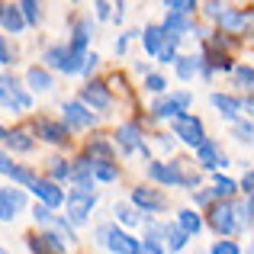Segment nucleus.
<instances>
[{"mask_svg": "<svg viewBox=\"0 0 254 254\" xmlns=\"http://www.w3.org/2000/svg\"><path fill=\"white\" fill-rule=\"evenodd\" d=\"M174 225H177V229L184 232L187 238H190V235H199V232H203V216H199L196 209H180V212H177V222H174Z\"/></svg>", "mask_w": 254, "mask_h": 254, "instance_id": "nucleus-23", "label": "nucleus"}, {"mask_svg": "<svg viewBox=\"0 0 254 254\" xmlns=\"http://www.w3.org/2000/svg\"><path fill=\"white\" fill-rule=\"evenodd\" d=\"M10 164H13V161H10V155L0 148V174H6V168H10Z\"/></svg>", "mask_w": 254, "mask_h": 254, "instance_id": "nucleus-52", "label": "nucleus"}, {"mask_svg": "<svg viewBox=\"0 0 254 254\" xmlns=\"http://www.w3.org/2000/svg\"><path fill=\"white\" fill-rule=\"evenodd\" d=\"M6 177H10L13 184H19V187H29L32 180H36V171L26 168V164H10V168H6Z\"/></svg>", "mask_w": 254, "mask_h": 254, "instance_id": "nucleus-33", "label": "nucleus"}, {"mask_svg": "<svg viewBox=\"0 0 254 254\" xmlns=\"http://www.w3.org/2000/svg\"><path fill=\"white\" fill-rule=\"evenodd\" d=\"M235 190H238V184L232 177H225V174H216V180H212V187H209L212 199H225V196H232Z\"/></svg>", "mask_w": 254, "mask_h": 254, "instance_id": "nucleus-31", "label": "nucleus"}, {"mask_svg": "<svg viewBox=\"0 0 254 254\" xmlns=\"http://www.w3.org/2000/svg\"><path fill=\"white\" fill-rule=\"evenodd\" d=\"M90 39H93V26H90V19H77L74 32H71L68 49H71V52H77V55H87V49H90Z\"/></svg>", "mask_w": 254, "mask_h": 254, "instance_id": "nucleus-20", "label": "nucleus"}, {"mask_svg": "<svg viewBox=\"0 0 254 254\" xmlns=\"http://www.w3.org/2000/svg\"><path fill=\"white\" fill-rule=\"evenodd\" d=\"M0 254H10V251H6V248H0Z\"/></svg>", "mask_w": 254, "mask_h": 254, "instance_id": "nucleus-56", "label": "nucleus"}, {"mask_svg": "<svg viewBox=\"0 0 254 254\" xmlns=\"http://www.w3.org/2000/svg\"><path fill=\"white\" fill-rule=\"evenodd\" d=\"M0 26H3L10 36H16V32L26 29V23H23V16H19L16 3H0Z\"/></svg>", "mask_w": 254, "mask_h": 254, "instance_id": "nucleus-22", "label": "nucleus"}, {"mask_svg": "<svg viewBox=\"0 0 254 254\" xmlns=\"http://www.w3.org/2000/svg\"><path fill=\"white\" fill-rule=\"evenodd\" d=\"M32 219H36L39 225H45V229H49V225H52V219H55V216H52V209H45L42 203H36V206H32Z\"/></svg>", "mask_w": 254, "mask_h": 254, "instance_id": "nucleus-42", "label": "nucleus"}, {"mask_svg": "<svg viewBox=\"0 0 254 254\" xmlns=\"http://www.w3.org/2000/svg\"><path fill=\"white\" fill-rule=\"evenodd\" d=\"M71 184L74 190H84V193H93V174H90V158H77L71 161Z\"/></svg>", "mask_w": 254, "mask_h": 254, "instance_id": "nucleus-18", "label": "nucleus"}, {"mask_svg": "<svg viewBox=\"0 0 254 254\" xmlns=\"http://www.w3.org/2000/svg\"><path fill=\"white\" fill-rule=\"evenodd\" d=\"M164 242H168V245H164V251L177 254V251H184V248H187V242H190V238H187L174 222H164Z\"/></svg>", "mask_w": 254, "mask_h": 254, "instance_id": "nucleus-28", "label": "nucleus"}, {"mask_svg": "<svg viewBox=\"0 0 254 254\" xmlns=\"http://www.w3.org/2000/svg\"><path fill=\"white\" fill-rule=\"evenodd\" d=\"M203 13H206L209 19H216V23H219V16L225 13V3H212V0H209V3H203Z\"/></svg>", "mask_w": 254, "mask_h": 254, "instance_id": "nucleus-46", "label": "nucleus"}, {"mask_svg": "<svg viewBox=\"0 0 254 254\" xmlns=\"http://www.w3.org/2000/svg\"><path fill=\"white\" fill-rule=\"evenodd\" d=\"M248 26H251V13H248V10H232V6H225V13L219 16V29H222L225 36L245 32Z\"/></svg>", "mask_w": 254, "mask_h": 254, "instance_id": "nucleus-16", "label": "nucleus"}, {"mask_svg": "<svg viewBox=\"0 0 254 254\" xmlns=\"http://www.w3.org/2000/svg\"><path fill=\"white\" fill-rule=\"evenodd\" d=\"M251 212H254V206H251L248 196H245L242 203H235V222H238V229H245V232L251 229Z\"/></svg>", "mask_w": 254, "mask_h": 254, "instance_id": "nucleus-37", "label": "nucleus"}, {"mask_svg": "<svg viewBox=\"0 0 254 254\" xmlns=\"http://www.w3.org/2000/svg\"><path fill=\"white\" fill-rule=\"evenodd\" d=\"M90 174H93V184H116L119 180V168L113 161H90Z\"/></svg>", "mask_w": 254, "mask_h": 254, "instance_id": "nucleus-27", "label": "nucleus"}, {"mask_svg": "<svg viewBox=\"0 0 254 254\" xmlns=\"http://www.w3.org/2000/svg\"><path fill=\"white\" fill-rule=\"evenodd\" d=\"M3 135H6V129H3V126H0V138H3Z\"/></svg>", "mask_w": 254, "mask_h": 254, "instance_id": "nucleus-55", "label": "nucleus"}, {"mask_svg": "<svg viewBox=\"0 0 254 254\" xmlns=\"http://www.w3.org/2000/svg\"><path fill=\"white\" fill-rule=\"evenodd\" d=\"M242 110H245V113H251V93H245V100H242Z\"/></svg>", "mask_w": 254, "mask_h": 254, "instance_id": "nucleus-54", "label": "nucleus"}, {"mask_svg": "<svg viewBox=\"0 0 254 254\" xmlns=\"http://www.w3.org/2000/svg\"><path fill=\"white\" fill-rule=\"evenodd\" d=\"M209 225L219 232V235H232V232H238L235 203H229V199H219V203L209 209Z\"/></svg>", "mask_w": 254, "mask_h": 254, "instance_id": "nucleus-11", "label": "nucleus"}, {"mask_svg": "<svg viewBox=\"0 0 254 254\" xmlns=\"http://www.w3.org/2000/svg\"><path fill=\"white\" fill-rule=\"evenodd\" d=\"M206 203H212L209 190H196V193H193V206H206Z\"/></svg>", "mask_w": 254, "mask_h": 254, "instance_id": "nucleus-50", "label": "nucleus"}, {"mask_svg": "<svg viewBox=\"0 0 254 254\" xmlns=\"http://www.w3.org/2000/svg\"><path fill=\"white\" fill-rule=\"evenodd\" d=\"M0 196L10 203L13 212H23L26 209V190H16V187H0Z\"/></svg>", "mask_w": 254, "mask_h": 254, "instance_id": "nucleus-34", "label": "nucleus"}, {"mask_svg": "<svg viewBox=\"0 0 254 254\" xmlns=\"http://www.w3.org/2000/svg\"><path fill=\"white\" fill-rule=\"evenodd\" d=\"M138 39H142V49L148 52L151 58H155L158 49L164 45V32H161V26H158V23H148L145 29H138Z\"/></svg>", "mask_w": 254, "mask_h": 254, "instance_id": "nucleus-21", "label": "nucleus"}, {"mask_svg": "<svg viewBox=\"0 0 254 254\" xmlns=\"http://www.w3.org/2000/svg\"><path fill=\"white\" fill-rule=\"evenodd\" d=\"M64 55H68V45H64V42H55V45H49V49L42 52V62H45V71H49V68L62 71V64H64Z\"/></svg>", "mask_w": 254, "mask_h": 254, "instance_id": "nucleus-29", "label": "nucleus"}, {"mask_svg": "<svg viewBox=\"0 0 254 254\" xmlns=\"http://www.w3.org/2000/svg\"><path fill=\"white\" fill-rule=\"evenodd\" d=\"M193 151H196V164L203 171H216L219 174V168H229V158L222 155V148H219L216 138H203Z\"/></svg>", "mask_w": 254, "mask_h": 254, "instance_id": "nucleus-10", "label": "nucleus"}, {"mask_svg": "<svg viewBox=\"0 0 254 254\" xmlns=\"http://www.w3.org/2000/svg\"><path fill=\"white\" fill-rule=\"evenodd\" d=\"M93 238H97L100 248H106L110 254H138V238H132L129 232H123L116 222H103V225H97Z\"/></svg>", "mask_w": 254, "mask_h": 254, "instance_id": "nucleus-2", "label": "nucleus"}, {"mask_svg": "<svg viewBox=\"0 0 254 254\" xmlns=\"http://www.w3.org/2000/svg\"><path fill=\"white\" fill-rule=\"evenodd\" d=\"M97 206V193H84V190H71L64 196V222L74 229V225H87L90 222V212Z\"/></svg>", "mask_w": 254, "mask_h": 254, "instance_id": "nucleus-5", "label": "nucleus"}, {"mask_svg": "<svg viewBox=\"0 0 254 254\" xmlns=\"http://www.w3.org/2000/svg\"><path fill=\"white\" fill-rule=\"evenodd\" d=\"M164 10H168L171 16H190L193 19V13H196L199 6L193 3V0H168V3H164Z\"/></svg>", "mask_w": 254, "mask_h": 254, "instance_id": "nucleus-35", "label": "nucleus"}, {"mask_svg": "<svg viewBox=\"0 0 254 254\" xmlns=\"http://www.w3.org/2000/svg\"><path fill=\"white\" fill-rule=\"evenodd\" d=\"M209 103L219 110V116H222V119H232V123H235V119L242 116V100L232 97V93H212Z\"/></svg>", "mask_w": 254, "mask_h": 254, "instance_id": "nucleus-19", "label": "nucleus"}, {"mask_svg": "<svg viewBox=\"0 0 254 254\" xmlns=\"http://www.w3.org/2000/svg\"><path fill=\"white\" fill-rule=\"evenodd\" d=\"M171 138H174V142L190 145V148H196V145L206 138L203 119L193 116V113H180V116H174L171 119Z\"/></svg>", "mask_w": 254, "mask_h": 254, "instance_id": "nucleus-3", "label": "nucleus"}, {"mask_svg": "<svg viewBox=\"0 0 254 254\" xmlns=\"http://www.w3.org/2000/svg\"><path fill=\"white\" fill-rule=\"evenodd\" d=\"M0 64H3V68L13 64V49H10V42H6V36H0Z\"/></svg>", "mask_w": 254, "mask_h": 254, "instance_id": "nucleus-45", "label": "nucleus"}, {"mask_svg": "<svg viewBox=\"0 0 254 254\" xmlns=\"http://www.w3.org/2000/svg\"><path fill=\"white\" fill-rule=\"evenodd\" d=\"M3 142H6V148L16 151V155H29V151L36 148V138H32L29 126H16V129H10L3 135Z\"/></svg>", "mask_w": 254, "mask_h": 254, "instance_id": "nucleus-15", "label": "nucleus"}, {"mask_svg": "<svg viewBox=\"0 0 254 254\" xmlns=\"http://www.w3.org/2000/svg\"><path fill=\"white\" fill-rule=\"evenodd\" d=\"M13 219H16V212H13V209H10V203L0 196V222H13Z\"/></svg>", "mask_w": 254, "mask_h": 254, "instance_id": "nucleus-49", "label": "nucleus"}, {"mask_svg": "<svg viewBox=\"0 0 254 254\" xmlns=\"http://www.w3.org/2000/svg\"><path fill=\"white\" fill-rule=\"evenodd\" d=\"M138 254H168V251H164L161 242H148V238H142V242H138Z\"/></svg>", "mask_w": 254, "mask_h": 254, "instance_id": "nucleus-44", "label": "nucleus"}, {"mask_svg": "<svg viewBox=\"0 0 254 254\" xmlns=\"http://www.w3.org/2000/svg\"><path fill=\"white\" fill-rule=\"evenodd\" d=\"M113 216H116V225H126V229H135V225H142V212L135 209V206L129 203H116L113 206Z\"/></svg>", "mask_w": 254, "mask_h": 254, "instance_id": "nucleus-24", "label": "nucleus"}, {"mask_svg": "<svg viewBox=\"0 0 254 254\" xmlns=\"http://www.w3.org/2000/svg\"><path fill=\"white\" fill-rule=\"evenodd\" d=\"M29 190L36 193V199L45 206V209H58V206H64V190L58 184H52V180H45V177H36L29 184Z\"/></svg>", "mask_w": 254, "mask_h": 254, "instance_id": "nucleus-13", "label": "nucleus"}, {"mask_svg": "<svg viewBox=\"0 0 254 254\" xmlns=\"http://www.w3.org/2000/svg\"><path fill=\"white\" fill-rule=\"evenodd\" d=\"M100 116L97 113H90L81 100H64L62 103V126L64 129H90V126H97Z\"/></svg>", "mask_w": 254, "mask_h": 254, "instance_id": "nucleus-7", "label": "nucleus"}, {"mask_svg": "<svg viewBox=\"0 0 254 254\" xmlns=\"http://www.w3.org/2000/svg\"><path fill=\"white\" fill-rule=\"evenodd\" d=\"M142 126L138 123H123L116 129V135H113V145H116L123 155H132V151H142L145 148V142H142Z\"/></svg>", "mask_w": 254, "mask_h": 254, "instance_id": "nucleus-12", "label": "nucleus"}, {"mask_svg": "<svg viewBox=\"0 0 254 254\" xmlns=\"http://www.w3.org/2000/svg\"><path fill=\"white\" fill-rule=\"evenodd\" d=\"M39 238H42V242H45V248H49V254H64V248H68V245H64V238L62 235H58V232H45V235H39Z\"/></svg>", "mask_w": 254, "mask_h": 254, "instance_id": "nucleus-38", "label": "nucleus"}, {"mask_svg": "<svg viewBox=\"0 0 254 254\" xmlns=\"http://www.w3.org/2000/svg\"><path fill=\"white\" fill-rule=\"evenodd\" d=\"M113 155H116V148H113L110 138H90L87 142V158L90 161H113Z\"/></svg>", "mask_w": 254, "mask_h": 254, "instance_id": "nucleus-25", "label": "nucleus"}, {"mask_svg": "<svg viewBox=\"0 0 254 254\" xmlns=\"http://www.w3.org/2000/svg\"><path fill=\"white\" fill-rule=\"evenodd\" d=\"M26 84H29V90L45 93V90H52V74L45 68H39V64H32V68L26 71Z\"/></svg>", "mask_w": 254, "mask_h": 254, "instance_id": "nucleus-26", "label": "nucleus"}, {"mask_svg": "<svg viewBox=\"0 0 254 254\" xmlns=\"http://www.w3.org/2000/svg\"><path fill=\"white\" fill-rule=\"evenodd\" d=\"M145 90H148V93H158V97H161V93H168V77H164V74H148V77H145Z\"/></svg>", "mask_w": 254, "mask_h": 254, "instance_id": "nucleus-39", "label": "nucleus"}, {"mask_svg": "<svg viewBox=\"0 0 254 254\" xmlns=\"http://www.w3.org/2000/svg\"><path fill=\"white\" fill-rule=\"evenodd\" d=\"M193 103V93L190 90H174V93H164L151 103V116L155 119H174L180 113H187Z\"/></svg>", "mask_w": 254, "mask_h": 254, "instance_id": "nucleus-6", "label": "nucleus"}, {"mask_svg": "<svg viewBox=\"0 0 254 254\" xmlns=\"http://www.w3.org/2000/svg\"><path fill=\"white\" fill-rule=\"evenodd\" d=\"M0 106H6L13 113H29L32 110V93L13 74H3L0 77Z\"/></svg>", "mask_w": 254, "mask_h": 254, "instance_id": "nucleus-4", "label": "nucleus"}, {"mask_svg": "<svg viewBox=\"0 0 254 254\" xmlns=\"http://www.w3.org/2000/svg\"><path fill=\"white\" fill-rule=\"evenodd\" d=\"M148 177L161 187H187L190 193L199 184V174H187L184 161H148Z\"/></svg>", "mask_w": 254, "mask_h": 254, "instance_id": "nucleus-1", "label": "nucleus"}, {"mask_svg": "<svg viewBox=\"0 0 254 254\" xmlns=\"http://www.w3.org/2000/svg\"><path fill=\"white\" fill-rule=\"evenodd\" d=\"M232 74H235V84H238V87H245V93H251L254 71H251V64H248V62H245V64H232Z\"/></svg>", "mask_w": 254, "mask_h": 254, "instance_id": "nucleus-36", "label": "nucleus"}, {"mask_svg": "<svg viewBox=\"0 0 254 254\" xmlns=\"http://www.w3.org/2000/svg\"><path fill=\"white\" fill-rule=\"evenodd\" d=\"M93 13H97V19H110L113 16V3H103V0H100V3H93Z\"/></svg>", "mask_w": 254, "mask_h": 254, "instance_id": "nucleus-48", "label": "nucleus"}, {"mask_svg": "<svg viewBox=\"0 0 254 254\" xmlns=\"http://www.w3.org/2000/svg\"><path fill=\"white\" fill-rule=\"evenodd\" d=\"M81 103L87 106V110H97V113H106L113 106V93H110V87H106L103 81H87L81 87Z\"/></svg>", "mask_w": 254, "mask_h": 254, "instance_id": "nucleus-9", "label": "nucleus"}, {"mask_svg": "<svg viewBox=\"0 0 254 254\" xmlns=\"http://www.w3.org/2000/svg\"><path fill=\"white\" fill-rule=\"evenodd\" d=\"M155 138H158V148H161V151H168V155L174 151V138L171 135H155Z\"/></svg>", "mask_w": 254, "mask_h": 254, "instance_id": "nucleus-51", "label": "nucleus"}, {"mask_svg": "<svg viewBox=\"0 0 254 254\" xmlns=\"http://www.w3.org/2000/svg\"><path fill=\"white\" fill-rule=\"evenodd\" d=\"M209 254H242V248H238L235 242H212Z\"/></svg>", "mask_w": 254, "mask_h": 254, "instance_id": "nucleus-43", "label": "nucleus"}, {"mask_svg": "<svg viewBox=\"0 0 254 254\" xmlns=\"http://www.w3.org/2000/svg\"><path fill=\"white\" fill-rule=\"evenodd\" d=\"M52 184H64V180H71V161H64V158H52L49 161V177Z\"/></svg>", "mask_w": 254, "mask_h": 254, "instance_id": "nucleus-30", "label": "nucleus"}, {"mask_svg": "<svg viewBox=\"0 0 254 254\" xmlns=\"http://www.w3.org/2000/svg\"><path fill=\"white\" fill-rule=\"evenodd\" d=\"M16 10H19L26 26H39V19H42V6L36 0H23V3H16Z\"/></svg>", "mask_w": 254, "mask_h": 254, "instance_id": "nucleus-32", "label": "nucleus"}, {"mask_svg": "<svg viewBox=\"0 0 254 254\" xmlns=\"http://www.w3.org/2000/svg\"><path fill=\"white\" fill-rule=\"evenodd\" d=\"M238 187H242V193L251 199V193H254V174H251V168L245 171V177H242V184H238Z\"/></svg>", "mask_w": 254, "mask_h": 254, "instance_id": "nucleus-47", "label": "nucleus"}, {"mask_svg": "<svg viewBox=\"0 0 254 254\" xmlns=\"http://www.w3.org/2000/svg\"><path fill=\"white\" fill-rule=\"evenodd\" d=\"M97 68H100V55H97V52H87V55H84V64H81V71H77V74H87V77H90Z\"/></svg>", "mask_w": 254, "mask_h": 254, "instance_id": "nucleus-41", "label": "nucleus"}, {"mask_svg": "<svg viewBox=\"0 0 254 254\" xmlns=\"http://www.w3.org/2000/svg\"><path fill=\"white\" fill-rule=\"evenodd\" d=\"M129 206H135L142 216H151V212H164L168 199H164V193L155 190V187H135L132 196H129Z\"/></svg>", "mask_w": 254, "mask_h": 254, "instance_id": "nucleus-8", "label": "nucleus"}, {"mask_svg": "<svg viewBox=\"0 0 254 254\" xmlns=\"http://www.w3.org/2000/svg\"><path fill=\"white\" fill-rule=\"evenodd\" d=\"M203 64H206V55H177V58H174V71H177L180 81H193V77H199Z\"/></svg>", "mask_w": 254, "mask_h": 254, "instance_id": "nucleus-17", "label": "nucleus"}, {"mask_svg": "<svg viewBox=\"0 0 254 254\" xmlns=\"http://www.w3.org/2000/svg\"><path fill=\"white\" fill-rule=\"evenodd\" d=\"M135 71H138V74H145V77H148V74H151V68H148V62H138V64H135Z\"/></svg>", "mask_w": 254, "mask_h": 254, "instance_id": "nucleus-53", "label": "nucleus"}, {"mask_svg": "<svg viewBox=\"0 0 254 254\" xmlns=\"http://www.w3.org/2000/svg\"><path fill=\"white\" fill-rule=\"evenodd\" d=\"M251 135H254V129H251V119H235V138L242 145H251Z\"/></svg>", "mask_w": 254, "mask_h": 254, "instance_id": "nucleus-40", "label": "nucleus"}, {"mask_svg": "<svg viewBox=\"0 0 254 254\" xmlns=\"http://www.w3.org/2000/svg\"><path fill=\"white\" fill-rule=\"evenodd\" d=\"M32 135H39L42 142H49V145H68V135H71V132L64 129L62 123H55V119L39 116L36 123H32Z\"/></svg>", "mask_w": 254, "mask_h": 254, "instance_id": "nucleus-14", "label": "nucleus"}]
</instances>
